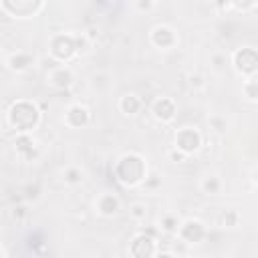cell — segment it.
<instances>
[{
    "label": "cell",
    "mask_w": 258,
    "mask_h": 258,
    "mask_svg": "<svg viewBox=\"0 0 258 258\" xmlns=\"http://www.w3.org/2000/svg\"><path fill=\"white\" fill-rule=\"evenodd\" d=\"M67 123L71 127H85L89 123V111L81 105H73L69 111H67Z\"/></svg>",
    "instance_id": "7c38bea8"
},
{
    "label": "cell",
    "mask_w": 258,
    "mask_h": 258,
    "mask_svg": "<svg viewBox=\"0 0 258 258\" xmlns=\"http://www.w3.org/2000/svg\"><path fill=\"white\" fill-rule=\"evenodd\" d=\"M179 236H181L183 242L196 244V242H202V240H204L206 230H204L202 222H198V220H187V222H183V224L179 226Z\"/></svg>",
    "instance_id": "8992f818"
},
{
    "label": "cell",
    "mask_w": 258,
    "mask_h": 258,
    "mask_svg": "<svg viewBox=\"0 0 258 258\" xmlns=\"http://www.w3.org/2000/svg\"><path fill=\"white\" fill-rule=\"evenodd\" d=\"M8 119L12 121V125L18 131H28L38 123V111H36L34 105H30L26 101H18V103L12 105V109L8 113Z\"/></svg>",
    "instance_id": "7a4b0ae2"
},
{
    "label": "cell",
    "mask_w": 258,
    "mask_h": 258,
    "mask_svg": "<svg viewBox=\"0 0 258 258\" xmlns=\"http://www.w3.org/2000/svg\"><path fill=\"white\" fill-rule=\"evenodd\" d=\"M10 216H12V220L20 222V220L26 216V208H24V206H12V210H10Z\"/></svg>",
    "instance_id": "7402d4cb"
},
{
    "label": "cell",
    "mask_w": 258,
    "mask_h": 258,
    "mask_svg": "<svg viewBox=\"0 0 258 258\" xmlns=\"http://www.w3.org/2000/svg\"><path fill=\"white\" fill-rule=\"evenodd\" d=\"M83 179V173H81V169H77V167H69L67 171H64V181L67 183H79Z\"/></svg>",
    "instance_id": "d6986e66"
},
{
    "label": "cell",
    "mask_w": 258,
    "mask_h": 258,
    "mask_svg": "<svg viewBox=\"0 0 258 258\" xmlns=\"http://www.w3.org/2000/svg\"><path fill=\"white\" fill-rule=\"evenodd\" d=\"M48 81L56 89H69L73 85V73L69 69H64V67H54L48 73Z\"/></svg>",
    "instance_id": "ba28073f"
},
{
    "label": "cell",
    "mask_w": 258,
    "mask_h": 258,
    "mask_svg": "<svg viewBox=\"0 0 258 258\" xmlns=\"http://www.w3.org/2000/svg\"><path fill=\"white\" fill-rule=\"evenodd\" d=\"M137 8L139 10H151L153 8V0H137Z\"/></svg>",
    "instance_id": "83f0119b"
},
{
    "label": "cell",
    "mask_w": 258,
    "mask_h": 258,
    "mask_svg": "<svg viewBox=\"0 0 258 258\" xmlns=\"http://www.w3.org/2000/svg\"><path fill=\"white\" fill-rule=\"evenodd\" d=\"M97 208L103 216H113L117 214L119 210V198L113 196V194H103L99 200H97Z\"/></svg>",
    "instance_id": "4fadbf2b"
},
{
    "label": "cell",
    "mask_w": 258,
    "mask_h": 258,
    "mask_svg": "<svg viewBox=\"0 0 258 258\" xmlns=\"http://www.w3.org/2000/svg\"><path fill=\"white\" fill-rule=\"evenodd\" d=\"M8 64H10V69H14V71H24V69H28V67L32 64V56L26 54V52H16V54H12V56L8 58Z\"/></svg>",
    "instance_id": "5bb4252c"
},
{
    "label": "cell",
    "mask_w": 258,
    "mask_h": 258,
    "mask_svg": "<svg viewBox=\"0 0 258 258\" xmlns=\"http://www.w3.org/2000/svg\"><path fill=\"white\" fill-rule=\"evenodd\" d=\"M14 147H16V151L22 155V157H26V159H32V157H36V145H34V141L26 135V133H20V135H16V139H14Z\"/></svg>",
    "instance_id": "8fae6325"
},
{
    "label": "cell",
    "mask_w": 258,
    "mask_h": 258,
    "mask_svg": "<svg viewBox=\"0 0 258 258\" xmlns=\"http://www.w3.org/2000/svg\"><path fill=\"white\" fill-rule=\"evenodd\" d=\"M22 198H24V200H36V198H38V185H26Z\"/></svg>",
    "instance_id": "603a6c76"
},
{
    "label": "cell",
    "mask_w": 258,
    "mask_h": 258,
    "mask_svg": "<svg viewBox=\"0 0 258 258\" xmlns=\"http://www.w3.org/2000/svg\"><path fill=\"white\" fill-rule=\"evenodd\" d=\"M220 187H222V181H220L218 175H208V177H204V181H202V189H204V194H208V196L220 194Z\"/></svg>",
    "instance_id": "2e32d148"
},
{
    "label": "cell",
    "mask_w": 258,
    "mask_h": 258,
    "mask_svg": "<svg viewBox=\"0 0 258 258\" xmlns=\"http://www.w3.org/2000/svg\"><path fill=\"white\" fill-rule=\"evenodd\" d=\"M153 115L159 119V121H171L175 117V105L171 99L167 97H161L153 103Z\"/></svg>",
    "instance_id": "9c48e42d"
},
{
    "label": "cell",
    "mask_w": 258,
    "mask_h": 258,
    "mask_svg": "<svg viewBox=\"0 0 258 258\" xmlns=\"http://www.w3.org/2000/svg\"><path fill=\"white\" fill-rule=\"evenodd\" d=\"M256 183H258V173H256Z\"/></svg>",
    "instance_id": "d6a6232c"
},
{
    "label": "cell",
    "mask_w": 258,
    "mask_h": 258,
    "mask_svg": "<svg viewBox=\"0 0 258 258\" xmlns=\"http://www.w3.org/2000/svg\"><path fill=\"white\" fill-rule=\"evenodd\" d=\"M244 93L248 99H258V81H248L244 85Z\"/></svg>",
    "instance_id": "44dd1931"
},
{
    "label": "cell",
    "mask_w": 258,
    "mask_h": 258,
    "mask_svg": "<svg viewBox=\"0 0 258 258\" xmlns=\"http://www.w3.org/2000/svg\"><path fill=\"white\" fill-rule=\"evenodd\" d=\"M161 230L167 232V234L179 232V220H177V216H171V214L163 216V218H161Z\"/></svg>",
    "instance_id": "e0dca14e"
},
{
    "label": "cell",
    "mask_w": 258,
    "mask_h": 258,
    "mask_svg": "<svg viewBox=\"0 0 258 258\" xmlns=\"http://www.w3.org/2000/svg\"><path fill=\"white\" fill-rule=\"evenodd\" d=\"M175 145H177V149H181L183 153H194V151H198L200 145H202V135H200L196 129L185 127V129L177 131V135H175Z\"/></svg>",
    "instance_id": "277c9868"
},
{
    "label": "cell",
    "mask_w": 258,
    "mask_h": 258,
    "mask_svg": "<svg viewBox=\"0 0 258 258\" xmlns=\"http://www.w3.org/2000/svg\"><path fill=\"white\" fill-rule=\"evenodd\" d=\"M212 64H214V69H224L226 67V54H214L212 56Z\"/></svg>",
    "instance_id": "d4e9b609"
},
{
    "label": "cell",
    "mask_w": 258,
    "mask_h": 258,
    "mask_svg": "<svg viewBox=\"0 0 258 258\" xmlns=\"http://www.w3.org/2000/svg\"><path fill=\"white\" fill-rule=\"evenodd\" d=\"M161 183V179L157 177V175H149V177H145V187L147 189H153V187H157Z\"/></svg>",
    "instance_id": "4316f807"
},
{
    "label": "cell",
    "mask_w": 258,
    "mask_h": 258,
    "mask_svg": "<svg viewBox=\"0 0 258 258\" xmlns=\"http://www.w3.org/2000/svg\"><path fill=\"white\" fill-rule=\"evenodd\" d=\"M133 256H153L155 254V240H153V236H149V234H139L135 240H133V244H131V250H129Z\"/></svg>",
    "instance_id": "52a82bcc"
},
{
    "label": "cell",
    "mask_w": 258,
    "mask_h": 258,
    "mask_svg": "<svg viewBox=\"0 0 258 258\" xmlns=\"http://www.w3.org/2000/svg\"><path fill=\"white\" fill-rule=\"evenodd\" d=\"M50 52L56 60H69L73 58L79 48H77V38L75 36H69V34H58L52 38L50 42Z\"/></svg>",
    "instance_id": "3957f363"
},
{
    "label": "cell",
    "mask_w": 258,
    "mask_h": 258,
    "mask_svg": "<svg viewBox=\"0 0 258 258\" xmlns=\"http://www.w3.org/2000/svg\"><path fill=\"white\" fill-rule=\"evenodd\" d=\"M185 155H187V153H183L181 149H179V151H171V159H173V161H183Z\"/></svg>",
    "instance_id": "4dcf8cb0"
},
{
    "label": "cell",
    "mask_w": 258,
    "mask_h": 258,
    "mask_svg": "<svg viewBox=\"0 0 258 258\" xmlns=\"http://www.w3.org/2000/svg\"><path fill=\"white\" fill-rule=\"evenodd\" d=\"M212 2H214V6H216V8L220 10V12H224V10L228 8V4H230L232 0H212Z\"/></svg>",
    "instance_id": "f1b7e54d"
},
{
    "label": "cell",
    "mask_w": 258,
    "mask_h": 258,
    "mask_svg": "<svg viewBox=\"0 0 258 258\" xmlns=\"http://www.w3.org/2000/svg\"><path fill=\"white\" fill-rule=\"evenodd\" d=\"M129 214H131V218H133V220H145V216H147V208H145L143 204L135 202V204H131Z\"/></svg>",
    "instance_id": "ac0fdd59"
},
{
    "label": "cell",
    "mask_w": 258,
    "mask_h": 258,
    "mask_svg": "<svg viewBox=\"0 0 258 258\" xmlns=\"http://www.w3.org/2000/svg\"><path fill=\"white\" fill-rule=\"evenodd\" d=\"M85 36H87L89 40H97V36H99V30H97L95 26H89V28H87V34H85Z\"/></svg>",
    "instance_id": "f546056e"
},
{
    "label": "cell",
    "mask_w": 258,
    "mask_h": 258,
    "mask_svg": "<svg viewBox=\"0 0 258 258\" xmlns=\"http://www.w3.org/2000/svg\"><path fill=\"white\" fill-rule=\"evenodd\" d=\"M189 85L200 87V85H202V77H200V75H189Z\"/></svg>",
    "instance_id": "1f68e13d"
},
{
    "label": "cell",
    "mask_w": 258,
    "mask_h": 258,
    "mask_svg": "<svg viewBox=\"0 0 258 258\" xmlns=\"http://www.w3.org/2000/svg\"><path fill=\"white\" fill-rule=\"evenodd\" d=\"M210 125H212L216 131H224V129H226V121L220 119V117H212V119H210Z\"/></svg>",
    "instance_id": "484cf974"
},
{
    "label": "cell",
    "mask_w": 258,
    "mask_h": 258,
    "mask_svg": "<svg viewBox=\"0 0 258 258\" xmlns=\"http://www.w3.org/2000/svg\"><path fill=\"white\" fill-rule=\"evenodd\" d=\"M256 2H258V0H232V4H234L236 8H240V10H248V8H252Z\"/></svg>",
    "instance_id": "cb8c5ba5"
},
{
    "label": "cell",
    "mask_w": 258,
    "mask_h": 258,
    "mask_svg": "<svg viewBox=\"0 0 258 258\" xmlns=\"http://www.w3.org/2000/svg\"><path fill=\"white\" fill-rule=\"evenodd\" d=\"M151 42H153L155 46H159V48H167V46H171V44L175 42V34H173V30L167 28V26H157V28H153V32H151Z\"/></svg>",
    "instance_id": "30bf717a"
},
{
    "label": "cell",
    "mask_w": 258,
    "mask_h": 258,
    "mask_svg": "<svg viewBox=\"0 0 258 258\" xmlns=\"http://www.w3.org/2000/svg\"><path fill=\"white\" fill-rule=\"evenodd\" d=\"M119 107L125 115H135L139 109H141V101L135 97V95H125L121 101H119Z\"/></svg>",
    "instance_id": "9a60e30c"
},
{
    "label": "cell",
    "mask_w": 258,
    "mask_h": 258,
    "mask_svg": "<svg viewBox=\"0 0 258 258\" xmlns=\"http://www.w3.org/2000/svg\"><path fill=\"white\" fill-rule=\"evenodd\" d=\"M222 224L228 226V228L236 226V224H238V212H236V210H226V212L222 214Z\"/></svg>",
    "instance_id": "ffe728a7"
},
{
    "label": "cell",
    "mask_w": 258,
    "mask_h": 258,
    "mask_svg": "<svg viewBox=\"0 0 258 258\" xmlns=\"http://www.w3.org/2000/svg\"><path fill=\"white\" fill-rule=\"evenodd\" d=\"M115 171H117L119 181H123L127 185H135V183H139L145 177L143 159L137 157V155H125V157H121Z\"/></svg>",
    "instance_id": "6da1fadb"
},
{
    "label": "cell",
    "mask_w": 258,
    "mask_h": 258,
    "mask_svg": "<svg viewBox=\"0 0 258 258\" xmlns=\"http://www.w3.org/2000/svg\"><path fill=\"white\" fill-rule=\"evenodd\" d=\"M234 64L240 73H254L258 69V50L256 48H240L234 54Z\"/></svg>",
    "instance_id": "5b68a950"
}]
</instances>
